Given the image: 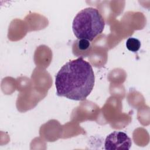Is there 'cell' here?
I'll return each instance as SVG.
<instances>
[{
  "instance_id": "cell-1",
  "label": "cell",
  "mask_w": 150,
  "mask_h": 150,
  "mask_svg": "<svg viewBox=\"0 0 150 150\" xmlns=\"http://www.w3.org/2000/svg\"><path fill=\"white\" fill-rule=\"evenodd\" d=\"M94 83L92 66L83 58L67 62L55 76L57 95L76 101L86 100L91 93Z\"/></svg>"
},
{
  "instance_id": "cell-2",
  "label": "cell",
  "mask_w": 150,
  "mask_h": 150,
  "mask_svg": "<svg viewBox=\"0 0 150 150\" xmlns=\"http://www.w3.org/2000/svg\"><path fill=\"white\" fill-rule=\"evenodd\" d=\"M105 22L98 9L92 7L84 8L74 17L72 29L78 39L93 40L103 31Z\"/></svg>"
},
{
  "instance_id": "cell-3",
  "label": "cell",
  "mask_w": 150,
  "mask_h": 150,
  "mask_svg": "<svg viewBox=\"0 0 150 150\" xmlns=\"http://www.w3.org/2000/svg\"><path fill=\"white\" fill-rule=\"evenodd\" d=\"M131 145V139L126 133L116 131L110 134L104 142L106 150H128Z\"/></svg>"
},
{
  "instance_id": "cell-4",
  "label": "cell",
  "mask_w": 150,
  "mask_h": 150,
  "mask_svg": "<svg viewBox=\"0 0 150 150\" xmlns=\"http://www.w3.org/2000/svg\"><path fill=\"white\" fill-rule=\"evenodd\" d=\"M73 54L79 58H84L89 56L92 52V46L90 41L80 39L76 40L72 45Z\"/></svg>"
},
{
  "instance_id": "cell-5",
  "label": "cell",
  "mask_w": 150,
  "mask_h": 150,
  "mask_svg": "<svg viewBox=\"0 0 150 150\" xmlns=\"http://www.w3.org/2000/svg\"><path fill=\"white\" fill-rule=\"evenodd\" d=\"M126 47L129 51L136 52L140 49L141 42L137 38H129L126 42Z\"/></svg>"
}]
</instances>
